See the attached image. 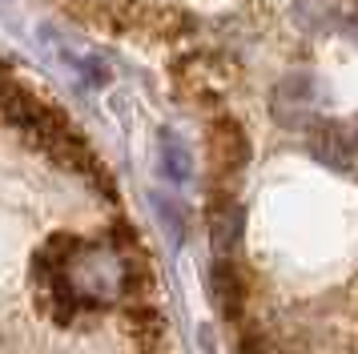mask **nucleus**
Wrapping results in <instances>:
<instances>
[{"instance_id": "nucleus-2", "label": "nucleus", "mask_w": 358, "mask_h": 354, "mask_svg": "<svg viewBox=\"0 0 358 354\" xmlns=\"http://www.w3.org/2000/svg\"><path fill=\"white\" fill-rule=\"evenodd\" d=\"M355 137L346 133V125L338 121H318V125H310V149H314V157L322 161V165H350V153H355Z\"/></svg>"}, {"instance_id": "nucleus-3", "label": "nucleus", "mask_w": 358, "mask_h": 354, "mask_svg": "<svg viewBox=\"0 0 358 354\" xmlns=\"http://www.w3.org/2000/svg\"><path fill=\"white\" fill-rule=\"evenodd\" d=\"M210 234H213V254L217 257H234L238 241H242V206L234 197L213 201L210 209Z\"/></svg>"}, {"instance_id": "nucleus-4", "label": "nucleus", "mask_w": 358, "mask_h": 354, "mask_svg": "<svg viewBox=\"0 0 358 354\" xmlns=\"http://www.w3.org/2000/svg\"><path fill=\"white\" fill-rule=\"evenodd\" d=\"M210 286H213V302L222 306V314L234 318V314L242 310V278H238V270H234V262H229V257H217Z\"/></svg>"}, {"instance_id": "nucleus-1", "label": "nucleus", "mask_w": 358, "mask_h": 354, "mask_svg": "<svg viewBox=\"0 0 358 354\" xmlns=\"http://www.w3.org/2000/svg\"><path fill=\"white\" fill-rule=\"evenodd\" d=\"M245 157H250V145H245L242 125H238V121H229V117L213 121V125H210V161H213V174H217V177L238 174V169L245 165Z\"/></svg>"}]
</instances>
